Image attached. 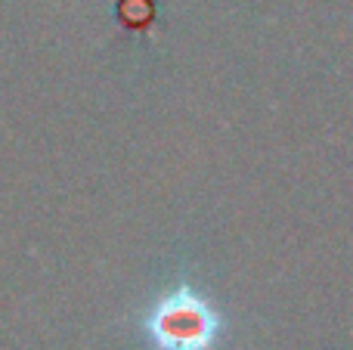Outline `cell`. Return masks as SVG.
<instances>
[{
    "label": "cell",
    "instance_id": "obj_1",
    "mask_svg": "<svg viewBox=\"0 0 353 350\" xmlns=\"http://www.w3.org/2000/svg\"><path fill=\"white\" fill-rule=\"evenodd\" d=\"M146 335L155 350H211L220 335V320L201 295L176 289L149 310Z\"/></svg>",
    "mask_w": 353,
    "mask_h": 350
}]
</instances>
